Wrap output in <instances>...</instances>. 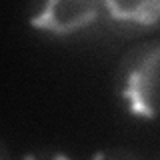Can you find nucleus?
I'll use <instances>...</instances> for the list:
<instances>
[{
  "label": "nucleus",
  "instance_id": "f257e3e1",
  "mask_svg": "<svg viewBox=\"0 0 160 160\" xmlns=\"http://www.w3.org/2000/svg\"><path fill=\"white\" fill-rule=\"evenodd\" d=\"M116 92L130 116L160 118V40L138 42L122 56L116 70Z\"/></svg>",
  "mask_w": 160,
  "mask_h": 160
},
{
  "label": "nucleus",
  "instance_id": "7ed1b4c3",
  "mask_svg": "<svg viewBox=\"0 0 160 160\" xmlns=\"http://www.w3.org/2000/svg\"><path fill=\"white\" fill-rule=\"evenodd\" d=\"M102 30L118 38H144L160 30V0H106Z\"/></svg>",
  "mask_w": 160,
  "mask_h": 160
},
{
  "label": "nucleus",
  "instance_id": "f03ea898",
  "mask_svg": "<svg viewBox=\"0 0 160 160\" xmlns=\"http://www.w3.org/2000/svg\"><path fill=\"white\" fill-rule=\"evenodd\" d=\"M106 0H44L34 12L36 30L56 38H74L102 30Z\"/></svg>",
  "mask_w": 160,
  "mask_h": 160
}]
</instances>
